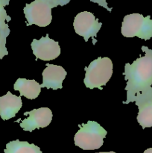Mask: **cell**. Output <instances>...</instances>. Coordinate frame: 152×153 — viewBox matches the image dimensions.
<instances>
[{
  "instance_id": "10",
  "label": "cell",
  "mask_w": 152,
  "mask_h": 153,
  "mask_svg": "<svg viewBox=\"0 0 152 153\" xmlns=\"http://www.w3.org/2000/svg\"><path fill=\"white\" fill-rule=\"evenodd\" d=\"M66 74V71L61 66L47 64L42 73L43 84L40 86L47 89H62L63 82Z\"/></svg>"
},
{
  "instance_id": "2",
  "label": "cell",
  "mask_w": 152,
  "mask_h": 153,
  "mask_svg": "<svg viewBox=\"0 0 152 153\" xmlns=\"http://www.w3.org/2000/svg\"><path fill=\"white\" fill-rule=\"evenodd\" d=\"M80 129L74 137L75 144L83 150H94L101 147L107 131L95 121L79 125Z\"/></svg>"
},
{
  "instance_id": "17",
  "label": "cell",
  "mask_w": 152,
  "mask_h": 153,
  "mask_svg": "<svg viewBox=\"0 0 152 153\" xmlns=\"http://www.w3.org/2000/svg\"><path fill=\"white\" fill-rule=\"evenodd\" d=\"M91 1H92V2H95V3H98L99 5L102 6V7H105L106 9H107V10H109V11H111L112 9L109 8V7L107 6V3L106 2V0H91Z\"/></svg>"
},
{
  "instance_id": "14",
  "label": "cell",
  "mask_w": 152,
  "mask_h": 153,
  "mask_svg": "<svg viewBox=\"0 0 152 153\" xmlns=\"http://www.w3.org/2000/svg\"><path fill=\"white\" fill-rule=\"evenodd\" d=\"M10 0H0V28L9 29L7 22L10 20V17L7 14L4 7L9 4Z\"/></svg>"
},
{
  "instance_id": "4",
  "label": "cell",
  "mask_w": 152,
  "mask_h": 153,
  "mask_svg": "<svg viewBox=\"0 0 152 153\" xmlns=\"http://www.w3.org/2000/svg\"><path fill=\"white\" fill-rule=\"evenodd\" d=\"M122 34L125 37H138L142 40L152 37V19L151 16H143L140 13H131L124 17Z\"/></svg>"
},
{
  "instance_id": "15",
  "label": "cell",
  "mask_w": 152,
  "mask_h": 153,
  "mask_svg": "<svg viewBox=\"0 0 152 153\" xmlns=\"http://www.w3.org/2000/svg\"><path fill=\"white\" fill-rule=\"evenodd\" d=\"M10 34V29L0 28V59H2L5 55H8L6 48V38Z\"/></svg>"
},
{
  "instance_id": "3",
  "label": "cell",
  "mask_w": 152,
  "mask_h": 153,
  "mask_svg": "<svg viewBox=\"0 0 152 153\" xmlns=\"http://www.w3.org/2000/svg\"><path fill=\"white\" fill-rule=\"evenodd\" d=\"M86 71L83 83L89 89L102 90L113 75V62L107 57L98 58L84 68Z\"/></svg>"
},
{
  "instance_id": "8",
  "label": "cell",
  "mask_w": 152,
  "mask_h": 153,
  "mask_svg": "<svg viewBox=\"0 0 152 153\" xmlns=\"http://www.w3.org/2000/svg\"><path fill=\"white\" fill-rule=\"evenodd\" d=\"M28 117L21 121L20 127L25 131H34L36 128H45L51 123L52 120V112L49 108H40L34 109L29 112L24 113Z\"/></svg>"
},
{
  "instance_id": "19",
  "label": "cell",
  "mask_w": 152,
  "mask_h": 153,
  "mask_svg": "<svg viewBox=\"0 0 152 153\" xmlns=\"http://www.w3.org/2000/svg\"><path fill=\"white\" fill-rule=\"evenodd\" d=\"M97 153H116L115 152H97Z\"/></svg>"
},
{
  "instance_id": "6",
  "label": "cell",
  "mask_w": 152,
  "mask_h": 153,
  "mask_svg": "<svg viewBox=\"0 0 152 153\" xmlns=\"http://www.w3.org/2000/svg\"><path fill=\"white\" fill-rule=\"evenodd\" d=\"M102 23L98 22L94 14L89 11H83L76 15L75 17L73 26L76 34L84 38L86 42L88 41L90 37H92L93 42L95 44L97 40L95 37L101 29Z\"/></svg>"
},
{
  "instance_id": "12",
  "label": "cell",
  "mask_w": 152,
  "mask_h": 153,
  "mask_svg": "<svg viewBox=\"0 0 152 153\" xmlns=\"http://www.w3.org/2000/svg\"><path fill=\"white\" fill-rule=\"evenodd\" d=\"M41 86L35 80L18 79L13 85V90L20 93V96L29 100L37 98L41 91Z\"/></svg>"
},
{
  "instance_id": "18",
  "label": "cell",
  "mask_w": 152,
  "mask_h": 153,
  "mask_svg": "<svg viewBox=\"0 0 152 153\" xmlns=\"http://www.w3.org/2000/svg\"><path fill=\"white\" fill-rule=\"evenodd\" d=\"M143 153H152V148H149V149H146Z\"/></svg>"
},
{
  "instance_id": "7",
  "label": "cell",
  "mask_w": 152,
  "mask_h": 153,
  "mask_svg": "<svg viewBox=\"0 0 152 153\" xmlns=\"http://www.w3.org/2000/svg\"><path fill=\"white\" fill-rule=\"evenodd\" d=\"M33 53L37 59L43 61L55 60L61 55L59 43L49 38V34L42 37L40 40L34 39L31 44Z\"/></svg>"
},
{
  "instance_id": "9",
  "label": "cell",
  "mask_w": 152,
  "mask_h": 153,
  "mask_svg": "<svg viewBox=\"0 0 152 153\" xmlns=\"http://www.w3.org/2000/svg\"><path fill=\"white\" fill-rule=\"evenodd\" d=\"M139 108L137 121L142 128L152 127V87L137 94L134 99Z\"/></svg>"
},
{
  "instance_id": "13",
  "label": "cell",
  "mask_w": 152,
  "mask_h": 153,
  "mask_svg": "<svg viewBox=\"0 0 152 153\" xmlns=\"http://www.w3.org/2000/svg\"><path fill=\"white\" fill-rule=\"evenodd\" d=\"M4 153H43L40 148L33 143L19 140H13L6 144Z\"/></svg>"
},
{
  "instance_id": "11",
  "label": "cell",
  "mask_w": 152,
  "mask_h": 153,
  "mask_svg": "<svg viewBox=\"0 0 152 153\" xmlns=\"http://www.w3.org/2000/svg\"><path fill=\"white\" fill-rule=\"evenodd\" d=\"M22 105L20 97H16L10 91L0 97V117L3 120L14 117Z\"/></svg>"
},
{
  "instance_id": "16",
  "label": "cell",
  "mask_w": 152,
  "mask_h": 153,
  "mask_svg": "<svg viewBox=\"0 0 152 153\" xmlns=\"http://www.w3.org/2000/svg\"><path fill=\"white\" fill-rule=\"evenodd\" d=\"M43 1H46L48 4H50L52 7H55L58 5L63 6L65 4H68L70 0H42Z\"/></svg>"
},
{
  "instance_id": "5",
  "label": "cell",
  "mask_w": 152,
  "mask_h": 153,
  "mask_svg": "<svg viewBox=\"0 0 152 153\" xmlns=\"http://www.w3.org/2000/svg\"><path fill=\"white\" fill-rule=\"evenodd\" d=\"M53 7L46 1L35 0L24 7V13L27 19V25L33 24L40 27L48 26L52 22V9Z\"/></svg>"
},
{
  "instance_id": "1",
  "label": "cell",
  "mask_w": 152,
  "mask_h": 153,
  "mask_svg": "<svg viewBox=\"0 0 152 153\" xmlns=\"http://www.w3.org/2000/svg\"><path fill=\"white\" fill-rule=\"evenodd\" d=\"M142 50L145 53V56L137 58L132 64L127 63L125 65L123 75L127 81V100L123 102L124 104L133 102L137 94L149 89L152 85V49L142 46Z\"/></svg>"
}]
</instances>
